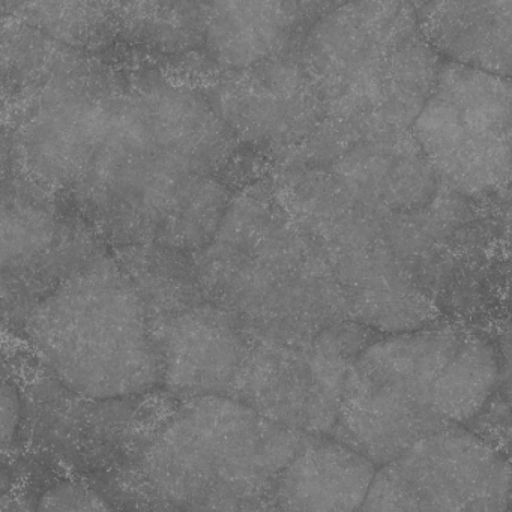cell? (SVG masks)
Returning a JSON list of instances; mask_svg holds the SVG:
<instances>
[{
  "label": "cell",
  "mask_w": 512,
  "mask_h": 512,
  "mask_svg": "<svg viewBox=\"0 0 512 512\" xmlns=\"http://www.w3.org/2000/svg\"><path fill=\"white\" fill-rule=\"evenodd\" d=\"M499 380L497 346L460 326L376 337L347 373L331 436L385 466L481 415Z\"/></svg>",
  "instance_id": "6da1fadb"
},
{
  "label": "cell",
  "mask_w": 512,
  "mask_h": 512,
  "mask_svg": "<svg viewBox=\"0 0 512 512\" xmlns=\"http://www.w3.org/2000/svg\"><path fill=\"white\" fill-rule=\"evenodd\" d=\"M307 437L235 398H190L146 449L143 470L178 511L266 512Z\"/></svg>",
  "instance_id": "7a4b0ae2"
},
{
  "label": "cell",
  "mask_w": 512,
  "mask_h": 512,
  "mask_svg": "<svg viewBox=\"0 0 512 512\" xmlns=\"http://www.w3.org/2000/svg\"><path fill=\"white\" fill-rule=\"evenodd\" d=\"M109 263L80 272L32 311L28 335L70 391L115 400L164 382L163 356L145 304Z\"/></svg>",
  "instance_id": "3957f363"
},
{
  "label": "cell",
  "mask_w": 512,
  "mask_h": 512,
  "mask_svg": "<svg viewBox=\"0 0 512 512\" xmlns=\"http://www.w3.org/2000/svg\"><path fill=\"white\" fill-rule=\"evenodd\" d=\"M311 49L329 110L376 131L413 125L442 67L407 4L347 5L317 26Z\"/></svg>",
  "instance_id": "277c9868"
},
{
  "label": "cell",
  "mask_w": 512,
  "mask_h": 512,
  "mask_svg": "<svg viewBox=\"0 0 512 512\" xmlns=\"http://www.w3.org/2000/svg\"><path fill=\"white\" fill-rule=\"evenodd\" d=\"M412 127L431 166L460 193L512 178V79L446 62Z\"/></svg>",
  "instance_id": "5b68a950"
},
{
  "label": "cell",
  "mask_w": 512,
  "mask_h": 512,
  "mask_svg": "<svg viewBox=\"0 0 512 512\" xmlns=\"http://www.w3.org/2000/svg\"><path fill=\"white\" fill-rule=\"evenodd\" d=\"M373 338L358 325H331L307 341L260 338L227 397L305 436H331L347 373Z\"/></svg>",
  "instance_id": "8992f818"
},
{
  "label": "cell",
  "mask_w": 512,
  "mask_h": 512,
  "mask_svg": "<svg viewBox=\"0 0 512 512\" xmlns=\"http://www.w3.org/2000/svg\"><path fill=\"white\" fill-rule=\"evenodd\" d=\"M361 512H512V466L484 437L451 428L380 466Z\"/></svg>",
  "instance_id": "52a82bcc"
},
{
  "label": "cell",
  "mask_w": 512,
  "mask_h": 512,
  "mask_svg": "<svg viewBox=\"0 0 512 512\" xmlns=\"http://www.w3.org/2000/svg\"><path fill=\"white\" fill-rule=\"evenodd\" d=\"M155 334L164 385L190 398L227 397L253 343L236 317L211 307L182 311Z\"/></svg>",
  "instance_id": "ba28073f"
},
{
  "label": "cell",
  "mask_w": 512,
  "mask_h": 512,
  "mask_svg": "<svg viewBox=\"0 0 512 512\" xmlns=\"http://www.w3.org/2000/svg\"><path fill=\"white\" fill-rule=\"evenodd\" d=\"M379 466L332 436H308L281 473V512H361Z\"/></svg>",
  "instance_id": "9c48e42d"
},
{
  "label": "cell",
  "mask_w": 512,
  "mask_h": 512,
  "mask_svg": "<svg viewBox=\"0 0 512 512\" xmlns=\"http://www.w3.org/2000/svg\"><path fill=\"white\" fill-rule=\"evenodd\" d=\"M418 20L448 62L512 79V2H436Z\"/></svg>",
  "instance_id": "30bf717a"
},
{
  "label": "cell",
  "mask_w": 512,
  "mask_h": 512,
  "mask_svg": "<svg viewBox=\"0 0 512 512\" xmlns=\"http://www.w3.org/2000/svg\"><path fill=\"white\" fill-rule=\"evenodd\" d=\"M226 11L215 14L212 20L211 38L215 50L224 53L227 61L241 64V59H253L257 52L266 53L280 40L283 26L286 25L287 11L280 4H250V11L241 13Z\"/></svg>",
  "instance_id": "8fae6325"
},
{
  "label": "cell",
  "mask_w": 512,
  "mask_h": 512,
  "mask_svg": "<svg viewBox=\"0 0 512 512\" xmlns=\"http://www.w3.org/2000/svg\"><path fill=\"white\" fill-rule=\"evenodd\" d=\"M35 512H116V509L92 488L68 482L47 490Z\"/></svg>",
  "instance_id": "7c38bea8"
},
{
  "label": "cell",
  "mask_w": 512,
  "mask_h": 512,
  "mask_svg": "<svg viewBox=\"0 0 512 512\" xmlns=\"http://www.w3.org/2000/svg\"><path fill=\"white\" fill-rule=\"evenodd\" d=\"M497 352H499L500 361V380L499 388L491 403L502 406L505 416L503 418L497 416V418H502L503 424H509L512 431V322L503 331Z\"/></svg>",
  "instance_id": "4fadbf2b"
},
{
  "label": "cell",
  "mask_w": 512,
  "mask_h": 512,
  "mask_svg": "<svg viewBox=\"0 0 512 512\" xmlns=\"http://www.w3.org/2000/svg\"><path fill=\"white\" fill-rule=\"evenodd\" d=\"M20 398L11 383L4 382L2 388V442L4 449L13 443L20 422Z\"/></svg>",
  "instance_id": "5bb4252c"
},
{
  "label": "cell",
  "mask_w": 512,
  "mask_h": 512,
  "mask_svg": "<svg viewBox=\"0 0 512 512\" xmlns=\"http://www.w3.org/2000/svg\"><path fill=\"white\" fill-rule=\"evenodd\" d=\"M2 512H35L31 509L26 508L23 503L17 502V500H11L10 503L4 502V511Z\"/></svg>",
  "instance_id": "9a60e30c"
},
{
  "label": "cell",
  "mask_w": 512,
  "mask_h": 512,
  "mask_svg": "<svg viewBox=\"0 0 512 512\" xmlns=\"http://www.w3.org/2000/svg\"><path fill=\"white\" fill-rule=\"evenodd\" d=\"M278 512H281L280 509H278Z\"/></svg>",
  "instance_id": "2e32d148"
}]
</instances>
